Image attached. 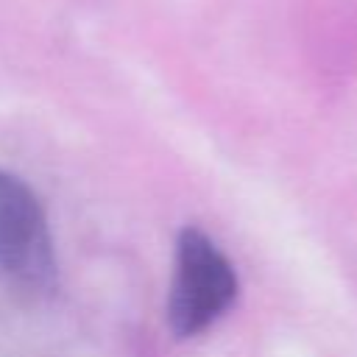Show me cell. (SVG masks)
<instances>
[{
    "mask_svg": "<svg viewBox=\"0 0 357 357\" xmlns=\"http://www.w3.org/2000/svg\"><path fill=\"white\" fill-rule=\"evenodd\" d=\"M237 298V273L226 254L198 229L176 240L167 293V326L176 337H195L229 312Z\"/></svg>",
    "mask_w": 357,
    "mask_h": 357,
    "instance_id": "cell-1",
    "label": "cell"
},
{
    "mask_svg": "<svg viewBox=\"0 0 357 357\" xmlns=\"http://www.w3.org/2000/svg\"><path fill=\"white\" fill-rule=\"evenodd\" d=\"M0 273L25 290H50L56 254L45 209L33 190L0 170Z\"/></svg>",
    "mask_w": 357,
    "mask_h": 357,
    "instance_id": "cell-2",
    "label": "cell"
}]
</instances>
